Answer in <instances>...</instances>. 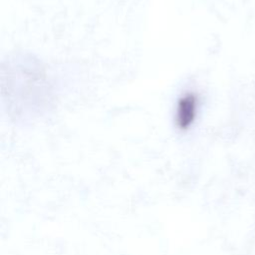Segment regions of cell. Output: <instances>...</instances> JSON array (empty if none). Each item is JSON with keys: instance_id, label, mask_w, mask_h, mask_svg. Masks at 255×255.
Returning a JSON list of instances; mask_svg holds the SVG:
<instances>
[{"instance_id": "obj_1", "label": "cell", "mask_w": 255, "mask_h": 255, "mask_svg": "<svg viewBox=\"0 0 255 255\" xmlns=\"http://www.w3.org/2000/svg\"><path fill=\"white\" fill-rule=\"evenodd\" d=\"M179 118L181 119V124L187 122V124H189L190 122H192V119L195 115V101L193 98L188 97L187 100H184V102H182L181 106L179 107Z\"/></svg>"}]
</instances>
